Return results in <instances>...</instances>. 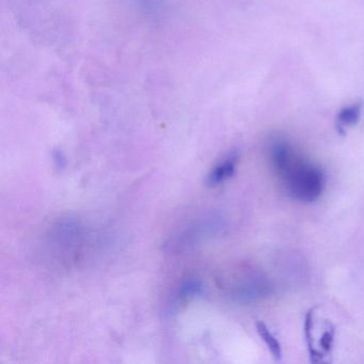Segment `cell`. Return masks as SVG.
I'll use <instances>...</instances> for the list:
<instances>
[{
    "label": "cell",
    "mask_w": 364,
    "mask_h": 364,
    "mask_svg": "<svg viewBox=\"0 0 364 364\" xmlns=\"http://www.w3.org/2000/svg\"><path fill=\"white\" fill-rule=\"evenodd\" d=\"M287 195L301 203H312L319 199L326 186L323 169L296 153L289 165L278 174Z\"/></svg>",
    "instance_id": "cell-1"
},
{
    "label": "cell",
    "mask_w": 364,
    "mask_h": 364,
    "mask_svg": "<svg viewBox=\"0 0 364 364\" xmlns=\"http://www.w3.org/2000/svg\"><path fill=\"white\" fill-rule=\"evenodd\" d=\"M238 154L236 152L228 155L223 161L216 166L213 171L208 174V183L210 186H217L221 183L231 178L235 174L236 167H237Z\"/></svg>",
    "instance_id": "cell-2"
},
{
    "label": "cell",
    "mask_w": 364,
    "mask_h": 364,
    "mask_svg": "<svg viewBox=\"0 0 364 364\" xmlns=\"http://www.w3.org/2000/svg\"><path fill=\"white\" fill-rule=\"evenodd\" d=\"M362 105L361 104H353V105L346 106L338 112L336 117L338 122V129L341 133H344L345 127H353L359 122L361 118Z\"/></svg>",
    "instance_id": "cell-3"
},
{
    "label": "cell",
    "mask_w": 364,
    "mask_h": 364,
    "mask_svg": "<svg viewBox=\"0 0 364 364\" xmlns=\"http://www.w3.org/2000/svg\"><path fill=\"white\" fill-rule=\"evenodd\" d=\"M255 327H257V333H259V338L265 343L266 346L269 349L272 355H274L276 359H281V357H282V347H281L278 338L268 329L267 326L262 323V321H257Z\"/></svg>",
    "instance_id": "cell-4"
},
{
    "label": "cell",
    "mask_w": 364,
    "mask_h": 364,
    "mask_svg": "<svg viewBox=\"0 0 364 364\" xmlns=\"http://www.w3.org/2000/svg\"><path fill=\"white\" fill-rule=\"evenodd\" d=\"M201 283L198 282V281H188V282L185 283V284L181 287L180 291H178V298H180V301L193 297V296L199 294L200 291H201Z\"/></svg>",
    "instance_id": "cell-5"
},
{
    "label": "cell",
    "mask_w": 364,
    "mask_h": 364,
    "mask_svg": "<svg viewBox=\"0 0 364 364\" xmlns=\"http://www.w3.org/2000/svg\"><path fill=\"white\" fill-rule=\"evenodd\" d=\"M333 329L327 330V331L323 332V336H321V341H319V344H321V348L325 351L331 350L332 344H333Z\"/></svg>",
    "instance_id": "cell-6"
},
{
    "label": "cell",
    "mask_w": 364,
    "mask_h": 364,
    "mask_svg": "<svg viewBox=\"0 0 364 364\" xmlns=\"http://www.w3.org/2000/svg\"><path fill=\"white\" fill-rule=\"evenodd\" d=\"M55 161H56L57 166L59 168H63L65 166V157H63V155L60 153H58V155H55Z\"/></svg>",
    "instance_id": "cell-7"
}]
</instances>
